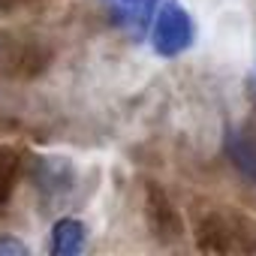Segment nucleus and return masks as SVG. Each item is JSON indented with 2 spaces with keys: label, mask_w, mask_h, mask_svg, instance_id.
I'll return each instance as SVG.
<instances>
[{
  "label": "nucleus",
  "mask_w": 256,
  "mask_h": 256,
  "mask_svg": "<svg viewBox=\"0 0 256 256\" xmlns=\"http://www.w3.org/2000/svg\"><path fill=\"white\" fill-rule=\"evenodd\" d=\"M193 235L205 253H256V220L235 208H208Z\"/></svg>",
  "instance_id": "f257e3e1"
},
{
  "label": "nucleus",
  "mask_w": 256,
  "mask_h": 256,
  "mask_svg": "<svg viewBox=\"0 0 256 256\" xmlns=\"http://www.w3.org/2000/svg\"><path fill=\"white\" fill-rule=\"evenodd\" d=\"M54 64V46L30 30H0V78L36 82Z\"/></svg>",
  "instance_id": "f03ea898"
},
{
  "label": "nucleus",
  "mask_w": 256,
  "mask_h": 256,
  "mask_svg": "<svg viewBox=\"0 0 256 256\" xmlns=\"http://www.w3.org/2000/svg\"><path fill=\"white\" fill-rule=\"evenodd\" d=\"M151 48L154 54L160 58H181L184 52L193 48L196 42V24H193V16L187 12L184 4L178 0H166L160 4L154 22H151Z\"/></svg>",
  "instance_id": "7ed1b4c3"
},
{
  "label": "nucleus",
  "mask_w": 256,
  "mask_h": 256,
  "mask_svg": "<svg viewBox=\"0 0 256 256\" xmlns=\"http://www.w3.org/2000/svg\"><path fill=\"white\" fill-rule=\"evenodd\" d=\"M30 181L36 190V199L42 202L46 211H54L70 202L76 190V166L70 157H54L42 154L30 160Z\"/></svg>",
  "instance_id": "20e7f679"
},
{
  "label": "nucleus",
  "mask_w": 256,
  "mask_h": 256,
  "mask_svg": "<svg viewBox=\"0 0 256 256\" xmlns=\"http://www.w3.org/2000/svg\"><path fill=\"white\" fill-rule=\"evenodd\" d=\"M142 211H145V226L151 232V238L172 244L184 235V217L175 205V199L166 193L163 184L157 181H145L142 187Z\"/></svg>",
  "instance_id": "39448f33"
},
{
  "label": "nucleus",
  "mask_w": 256,
  "mask_h": 256,
  "mask_svg": "<svg viewBox=\"0 0 256 256\" xmlns=\"http://www.w3.org/2000/svg\"><path fill=\"white\" fill-rule=\"evenodd\" d=\"M102 10L118 30L139 40L151 28L154 16L160 10V0H102Z\"/></svg>",
  "instance_id": "423d86ee"
},
{
  "label": "nucleus",
  "mask_w": 256,
  "mask_h": 256,
  "mask_svg": "<svg viewBox=\"0 0 256 256\" xmlns=\"http://www.w3.org/2000/svg\"><path fill=\"white\" fill-rule=\"evenodd\" d=\"M223 151H226L229 163L250 184H256V120H247V124H238V126H226Z\"/></svg>",
  "instance_id": "0eeeda50"
},
{
  "label": "nucleus",
  "mask_w": 256,
  "mask_h": 256,
  "mask_svg": "<svg viewBox=\"0 0 256 256\" xmlns=\"http://www.w3.org/2000/svg\"><path fill=\"white\" fill-rule=\"evenodd\" d=\"M88 247V226L78 217H58L48 235L52 256H76Z\"/></svg>",
  "instance_id": "6e6552de"
},
{
  "label": "nucleus",
  "mask_w": 256,
  "mask_h": 256,
  "mask_svg": "<svg viewBox=\"0 0 256 256\" xmlns=\"http://www.w3.org/2000/svg\"><path fill=\"white\" fill-rule=\"evenodd\" d=\"M22 151L12 148V145H0V214H4V208L10 205L12 199V190H16V181L22 175Z\"/></svg>",
  "instance_id": "1a4fd4ad"
},
{
  "label": "nucleus",
  "mask_w": 256,
  "mask_h": 256,
  "mask_svg": "<svg viewBox=\"0 0 256 256\" xmlns=\"http://www.w3.org/2000/svg\"><path fill=\"white\" fill-rule=\"evenodd\" d=\"M28 244L16 235H0V256H24Z\"/></svg>",
  "instance_id": "9d476101"
},
{
  "label": "nucleus",
  "mask_w": 256,
  "mask_h": 256,
  "mask_svg": "<svg viewBox=\"0 0 256 256\" xmlns=\"http://www.w3.org/2000/svg\"><path fill=\"white\" fill-rule=\"evenodd\" d=\"M247 100H250L253 120H256V76H247Z\"/></svg>",
  "instance_id": "9b49d317"
}]
</instances>
